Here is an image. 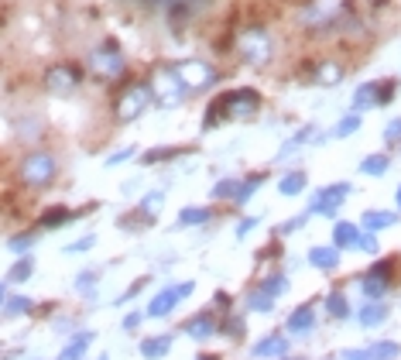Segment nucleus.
Returning <instances> with one entry per match:
<instances>
[{
	"mask_svg": "<svg viewBox=\"0 0 401 360\" xmlns=\"http://www.w3.org/2000/svg\"><path fill=\"white\" fill-rule=\"evenodd\" d=\"M52 176V158L48 155H31L24 162V179L28 182H45Z\"/></svg>",
	"mask_w": 401,
	"mask_h": 360,
	"instance_id": "nucleus-1",
	"label": "nucleus"
},
{
	"mask_svg": "<svg viewBox=\"0 0 401 360\" xmlns=\"http://www.w3.org/2000/svg\"><path fill=\"white\" fill-rule=\"evenodd\" d=\"M240 52H244L247 59H254V62H264V59L271 55V48H268V38H264V35H247V38L240 41Z\"/></svg>",
	"mask_w": 401,
	"mask_h": 360,
	"instance_id": "nucleus-2",
	"label": "nucleus"
},
{
	"mask_svg": "<svg viewBox=\"0 0 401 360\" xmlns=\"http://www.w3.org/2000/svg\"><path fill=\"white\" fill-rule=\"evenodd\" d=\"M186 292H189V285H186V288H172V292L158 295V299L151 302V312H155V316H165V312H168V309L179 302V295H186Z\"/></svg>",
	"mask_w": 401,
	"mask_h": 360,
	"instance_id": "nucleus-3",
	"label": "nucleus"
},
{
	"mask_svg": "<svg viewBox=\"0 0 401 360\" xmlns=\"http://www.w3.org/2000/svg\"><path fill=\"white\" fill-rule=\"evenodd\" d=\"M254 354H257V357H278V354H285V340H282V337H271V340H264Z\"/></svg>",
	"mask_w": 401,
	"mask_h": 360,
	"instance_id": "nucleus-4",
	"label": "nucleus"
},
{
	"mask_svg": "<svg viewBox=\"0 0 401 360\" xmlns=\"http://www.w3.org/2000/svg\"><path fill=\"white\" fill-rule=\"evenodd\" d=\"M86 343H90V337H76V340L69 343V350L62 354V360H79L83 357V350H86Z\"/></svg>",
	"mask_w": 401,
	"mask_h": 360,
	"instance_id": "nucleus-5",
	"label": "nucleus"
},
{
	"mask_svg": "<svg viewBox=\"0 0 401 360\" xmlns=\"http://www.w3.org/2000/svg\"><path fill=\"white\" fill-rule=\"evenodd\" d=\"M162 354H168V340H165V337L144 343V357H162Z\"/></svg>",
	"mask_w": 401,
	"mask_h": 360,
	"instance_id": "nucleus-6",
	"label": "nucleus"
},
{
	"mask_svg": "<svg viewBox=\"0 0 401 360\" xmlns=\"http://www.w3.org/2000/svg\"><path fill=\"white\" fill-rule=\"evenodd\" d=\"M309 323H312V312H309V309H299V312L292 316V330H309Z\"/></svg>",
	"mask_w": 401,
	"mask_h": 360,
	"instance_id": "nucleus-7",
	"label": "nucleus"
},
{
	"mask_svg": "<svg viewBox=\"0 0 401 360\" xmlns=\"http://www.w3.org/2000/svg\"><path fill=\"white\" fill-rule=\"evenodd\" d=\"M209 330H213V326H209L206 319H196V323H189V333H193V337H209Z\"/></svg>",
	"mask_w": 401,
	"mask_h": 360,
	"instance_id": "nucleus-8",
	"label": "nucleus"
},
{
	"mask_svg": "<svg viewBox=\"0 0 401 360\" xmlns=\"http://www.w3.org/2000/svg\"><path fill=\"white\" fill-rule=\"evenodd\" d=\"M395 354H398V350H395V343H381L374 357H378V360H391V357H395Z\"/></svg>",
	"mask_w": 401,
	"mask_h": 360,
	"instance_id": "nucleus-9",
	"label": "nucleus"
},
{
	"mask_svg": "<svg viewBox=\"0 0 401 360\" xmlns=\"http://www.w3.org/2000/svg\"><path fill=\"white\" fill-rule=\"evenodd\" d=\"M24 309H28V302H24V299H17V302H10V305H7V312H24Z\"/></svg>",
	"mask_w": 401,
	"mask_h": 360,
	"instance_id": "nucleus-10",
	"label": "nucleus"
},
{
	"mask_svg": "<svg viewBox=\"0 0 401 360\" xmlns=\"http://www.w3.org/2000/svg\"><path fill=\"white\" fill-rule=\"evenodd\" d=\"M0 299H3V288H0Z\"/></svg>",
	"mask_w": 401,
	"mask_h": 360,
	"instance_id": "nucleus-11",
	"label": "nucleus"
}]
</instances>
